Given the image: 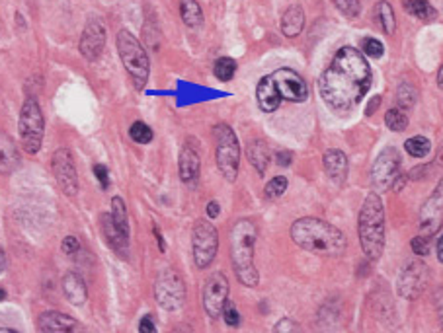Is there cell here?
Listing matches in <instances>:
<instances>
[{"label": "cell", "instance_id": "cell-1", "mask_svg": "<svg viewBox=\"0 0 443 333\" xmlns=\"http://www.w3.org/2000/svg\"><path fill=\"white\" fill-rule=\"evenodd\" d=\"M373 74L364 53L354 47H342L319 80L320 98L328 108L346 113L369 92Z\"/></svg>", "mask_w": 443, "mask_h": 333}, {"label": "cell", "instance_id": "cell-2", "mask_svg": "<svg viewBox=\"0 0 443 333\" xmlns=\"http://www.w3.org/2000/svg\"><path fill=\"white\" fill-rule=\"evenodd\" d=\"M291 240L307 252L328 257H338L346 252L348 240L327 220L305 217L299 218L291 226Z\"/></svg>", "mask_w": 443, "mask_h": 333}, {"label": "cell", "instance_id": "cell-3", "mask_svg": "<svg viewBox=\"0 0 443 333\" xmlns=\"http://www.w3.org/2000/svg\"><path fill=\"white\" fill-rule=\"evenodd\" d=\"M258 238L256 225L248 218H242L231 230V261L234 275L244 287L254 289L260 282L258 269L254 265V246Z\"/></svg>", "mask_w": 443, "mask_h": 333}, {"label": "cell", "instance_id": "cell-4", "mask_svg": "<svg viewBox=\"0 0 443 333\" xmlns=\"http://www.w3.org/2000/svg\"><path fill=\"white\" fill-rule=\"evenodd\" d=\"M359 242L369 260H379L385 250V207L377 193H369L359 210Z\"/></svg>", "mask_w": 443, "mask_h": 333}, {"label": "cell", "instance_id": "cell-5", "mask_svg": "<svg viewBox=\"0 0 443 333\" xmlns=\"http://www.w3.org/2000/svg\"><path fill=\"white\" fill-rule=\"evenodd\" d=\"M117 51L121 57L125 71L133 80V84L137 90H143L151 74V61L149 55L143 49V45L139 43V39L127 29H121L117 34Z\"/></svg>", "mask_w": 443, "mask_h": 333}, {"label": "cell", "instance_id": "cell-6", "mask_svg": "<svg viewBox=\"0 0 443 333\" xmlns=\"http://www.w3.org/2000/svg\"><path fill=\"white\" fill-rule=\"evenodd\" d=\"M18 130H20V140H22L24 150L28 154H37L44 145L45 135V119L41 113V108L36 98H28L20 111V121H18Z\"/></svg>", "mask_w": 443, "mask_h": 333}, {"label": "cell", "instance_id": "cell-7", "mask_svg": "<svg viewBox=\"0 0 443 333\" xmlns=\"http://www.w3.org/2000/svg\"><path fill=\"white\" fill-rule=\"evenodd\" d=\"M213 133H215V143H217L215 158H217L219 172L223 174L227 181H234L239 175L240 166L239 138L227 123H219Z\"/></svg>", "mask_w": 443, "mask_h": 333}, {"label": "cell", "instance_id": "cell-8", "mask_svg": "<svg viewBox=\"0 0 443 333\" xmlns=\"http://www.w3.org/2000/svg\"><path fill=\"white\" fill-rule=\"evenodd\" d=\"M154 298L162 310L176 312L182 308L186 302V285L174 269L160 271L154 281Z\"/></svg>", "mask_w": 443, "mask_h": 333}, {"label": "cell", "instance_id": "cell-9", "mask_svg": "<svg viewBox=\"0 0 443 333\" xmlns=\"http://www.w3.org/2000/svg\"><path fill=\"white\" fill-rule=\"evenodd\" d=\"M194 261L199 269L209 267L219 250V232L209 220H197L191 228Z\"/></svg>", "mask_w": 443, "mask_h": 333}, {"label": "cell", "instance_id": "cell-10", "mask_svg": "<svg viewBox=\"0 0 443 333\" xmlns=\"http://www.w3.org/2000/svg\"><path fill=\"white\" fill-rule=\"evenodd\" d=\"M400 178V154L397 148H385L379 154L377 160L373 162L371 168V183L377 189L379 193H385L389 189L397 185V180Z\"/></svg>", "mask_w": 443, "mask_h": 333}, {"label": "cell", "instance_id": "cell-11", "mask_svg": "<svg viewBox=\"0 0 443 333\" xmlns=\"http://www.w3.org/2000/svg\"><path fill=\"white\" fill-rule=\"evenodd\" d=\"M53 175L57 180L59 188L63 189L66 197H74L79 193V174L74 166V156L69 148H59L51 158Z\"/></svg>", "mask_w": 443, "mask_h": 333}, {"label": "cell", "instance_id": "cell-12", "mask_svg": "<svg viewBox=\"0 0 443 333\" xmlns=\"http://www.w3.org/2000/svg\"><path fill=\"white\" fill-rule=\"evenodd\" d=\"M428 267L418 260L408 261L407 265L402 267L399 275V281H397V287H399V294L407 300H414L424 292L426 285H428Z\"/></svg>", "mask_w": 443, "mask_h": 333}, {"label": "cell", "instance_id": "cell-13", "mask_svg": "<svg viewBox=\"0 0 443 333\" xmlns=\"http://www.w3.org/2000/svg\"><path fill=\"white\" fill-rule=\"evenodd\" d=\"M269 76L276 82V88L279 96H282V100H287V102L293 103H303L309 98L307 82L293 68L284 66V68H277L276 73H272Z\"/></svg>", "mask_w": 443, "mask_h": 333}, {"label": "cell", "instance_id": "cell-14", "mask_svg": "<svg viewBox=\"0 0 443 333\" xmlns=\"http://www.w3.org/2000/svg\"><path fill=\"white\" fill-rule=\"evenodd\" d=\"M227 300H229V281L225 273H213L205 281L204 287V308L211 319H217L223 314Z\"/></svg>", "mask_w": 443, "mask_h": 333}, {"label": "cell", "instance_id": "cell-15", "mask_svg": "<svg viewBox=\"0 0 443 333\" xmlns=\"http://www.w3.org/2000/svg\"><path fill=\"white\" fill-rule=\"evenodd\" d=\"M443 225V180L437 183L434 193L426 199L420 210V232L422 236H434Z\"/></svg>", "mask_w": 443, "mask_h": 333}, {"label": "cell", "instance_id": "cell-16", "mask_svg": "<svg viewBox=\"0 0 443 333\" xmlns=\"http://www.w3.org/2000/svg\"><path fill=\"white\" fill-rule=\"evenodd\" d=\"M104 45H106V28H104V24L100 20H90L84 31H82V36H80V55L86 61H90V63H94L104 53Z\"/></svg>", "mask_w": 443, "mask_h": 333}, {"label": "cell", "instance_id": "cell-17", "mask_svg": "<svg viewBox=\"0 0 443 333\" xmlns=\"http://www.w3.org/2000/svg\"><path fill=\"white\" fill-rule=\"evenodd\" d=\"M100 222H102V234L104 238H106V244H108L119 257L127 260V257H129V236H125L124 232L114 225L111 215H102Z\"/></svg>", "mask_w": 443, "mask_h": 333}, {"label": "cell", "instance_id": "cell-18", "mask_svg": "<svg viewBox=\"0 0 443 333\" xmlns=\"http://www.w3.org/2000/svg\"><path fill=\"white\" fill-rule=\"evenodd\" d=\"M37 329L45 333L73 332V329H76V322L69 314H63V312H44L37 318Z\"/></svg>", "mask_w": 443, "mask_h": 333}, {"label": "cell", "instance_id": "cell-19", "mask_svg": "<svg viewBox=\"0 0 443 333\" xmlns=\"http://www.w3.org/2000/svg\"><path fill=\"white\" fill-rule=\"evenodd\" d=\"M256 100H258V106L264 113H274L279 103H282V96L277 92L276 82L272 76H264L258 82V88H256Z\"/></svg>", "mask_w": 443, "mask_h": 333}, {"label": "cell", "instance_id": "cell-20", "mask_svg": "<svg viewBox=\"0 0 443 333\" xmlns=\"http://www.w3.org/2000/svg\"><path fill=\"white\" fill-rule=\"evenodd\" d=\"M199 168H201V160L197 150H194L191 146H184L182 153H180V160H178V170H180V180L188 185L197 183L199 178Z\"/></svg>", "mask_w": 443, "mask_h": 333}, {"label": "cell", "instance_id": "cell-21", "mask_svg": "<svg viewBox=\"0 0 443 333\" xmlns=\"http://www.w3.org/2000/svg\"><path fill=\"white\" fill-rule=\"evenodd\" d=\"M63 294L65 298L74 306H82L88 300V289L84 279L76 273V271H69L63 277Z\"/></svg>", "mask_w": 443, "mask_h": 333}, {"label": "cell", "instance_id": "cell-22", "mask_svg": "<svg viewBox=\"0 0 443 333\" xmlns=\"http://www.w3.org/2000/svg\"><path fill=\"white\" fill-rule=\"evenodd\" d=\"M18 166H20L18 146L6 133L0 130V174H12Z\"/></svg>", "mask_w": 443, "mask_h": 333}, {"label": "cell", "instance_id": "cell-23", "mask_svg": "<svg viewBox=\"0 0 443 333\" xmlns=\"http://www.w3.org/2000/svg\"><path fill=\"white\" fill-rule=\"evenodd\" d=\"M324 170L334 183H344V180L348 178V156L336 148L327 150L324 153Z\"/></svg>", "mask_w": 443, "mask_h": 333}, {"label": "cell", "instance_id": "cell-24", "mask_svg": "<svg viewBox=\"0 0 443 333\" xmlns=\"http://www.w3.org/2000/svg\"><path fill=\"white\" fill-rule=\"evenodd\" d=\"M305 28V12L301 6H289L282 18V31L285 37H297Z\"/></svg>", "mask_w": 443, "mask_h": 333}, {"label": "cell", "instance_id": "cell-25", "mask_svg": "<svg viewBox=\"0 0 443 333\" xmlns=\"http://www.w3.org/2000/svg\"><path fill=\"white\" fill-rule=\"evenodd\" d=\"M247 156H248V162H250V164L258 170V174H264V172L268 170L269 148L264 140H260V138L250 140V145H248V148H247Z\"/></svg>", "mask_w": 443, "mask_h": 333}, {"label": "cell", "instance_id": "cell-26", "mask_svg": "<svg viewBox=\"0 0 443 333\" xmlns=\"http://www.w3.org/2000/svg\"><path fill=\"white\" fill-rule=\"evenodd\" d=\"M402 6L408 14L414 16L422 22H434L437 18L436 8L432 6L428 0H402Z\"/></svg>", "mask_w": 443, "mask_h": 333}, {"label": "cell", "instance_id": "cell-27", "mask_svg": "<svg viewBox=\"0 0 443 333\" xmlns=\"http://www.w3.org/2000/svg\"><path fill=\"white\" fill-rule=\"evenodd\" d=\"M180 16L188 28H199L204 24V10L197 0H180Z\"/></svg>", "mask_w": 443, "mask_h": 333}, {"label": "cell", "instance_id": "cell-28", "mask_svg": "<svg viewBox=\"0 0 443 333\" xmlns=\"http://www.w3.org/2000/svg\"><path fill=\"white\" fill-rule=\"evenodd\" d=\"M375 20L379 22V26L383 28L385 34L392 36L394 34V28H397V20H394V12H392V6L385 0L377 2L375 6Z\"/></svg>", "mask_w": 443, "mask_h": 333}, {"label": "cell", "instance_id": "cell-29", "mask_svg": "<svg viewBox=\"0 0 443 333\" xmlns=\"http://www.w3.org/2000/svg\"><path fill=\"white\" fill-rule=\"evenodd\" d=\"M111 220L114 225L124 232L125 236H129V215H127V207H125L121 197H114L111 199Z\"/></svg>", "mask_w": 443, "mask_h": 333}, {"label": "cell", "instance_id": "cell-30", "mask_svg": "<svg viewBox=\"0 0 443 333\" xmlns=\"http://www.w3.org/2000/svg\"><path fill=\"white\" fill-rule=\"evenodd\" d=\"M404 148H407V153L410 156H414V158H426L432 150V145H429V140L426 137H412L408 138L407 143H404Z\"/></svg>", "mask_w": 443, "mask_h": 333}, {"label": "cell", "instance_id": "cell-31", "mask_svg": "<svg viewBox=\"0 0 443 333\" xmlns=\"http://www.w3.org/2000/svg\"><path fill=\"white\" fill-rule=\"evenodd\" d=\"M213 73H215V76H217L219 80H223V82H229V80H233L234 74H237V63H234L231 57L217 58V63H215V68H213Z\"/></svg>", "mask_w": 443, "mask_h": 333}, {"label": "cell", "instance_id": "cell-32", "mask_svg": "<svg viewBox=\"0 0 443 333\" xmlns=\"http://www.w3.org/2000/svg\"><path fill=\"white\" fill-rule=\"evenodd\" d=\"M385 125L391 130H394V133H400V130H404L408 127L407 113H404L402 109H397V108L389 109V111H387V116H385Z\"/></svg>", "mask_w": 443, "mask_h": 333}, {"label": "cell", "instance_id": "cell-33", "mask_svg": "<svg viewBox=\"0 0 443 333\" xmlns=\"http://www.w3.org/2000/svg\"><path fill=\"white\" fill-rule=\"evenodd\" d=\"M129 135L137 145H149V143L153 140V129L146 123H143V121H137V123L131 125Z\"/></svg>", "mask_w": 443, "mask_h": 333}, {"label": "cell", "instance_id": "cell-34", "mask_svg": "<svg viewBox=\"0 0 443 333\" xmlns=\"http://www.w3.org/2000/svg\"><path fill=\"white\" fill-rule=\"evenodd\" d=\"M397 100H399L402 108H412L416 100H418V92H416V88L412 86V84L404 82V84H400L399 90H397Z\"/></svg>", "mask_w": 443, "mask_h": 333}, {"label": "cell", "instance_id": "cell-35", "mask_svg": "<svg viewBox=\"0 0 443 333\" xmlns=\"http://www.w3.org/2000/svg\"><path fill=\"white\" fill-rule=\"evenodd\" d=\"M287 189V178L285 175H276L274 180L268 181V185L264 189V193L268 199H279Z\"/></svg>", "mask_w": 443, "mask_h": 333}, {"label": "cell", "instance_id": "cell-36", "mask_svg": "<svg viewBox=\"0 0 443 333\" xmlns=\"http://www.w3.org/2000/svg\"><path fill=\"white\" fill-rule=\"evenodd\" d=\"M334 4L338 6L342 14L348 16V18H356L359 14V10H362L359 0H334Z\"/></svg>", "mask_w": 443, "mask_h": 333}, {"label": "cell", "instance_id": "cell-37", "mask_svg": "<svg viewBox=\"0 0 443 333\" xmlns=\"http://www.w3.org/2000/svg\"><path fill=\"white\" fill-rule=\"evenodd\" d=\"M364 51L367 57H373V58H379L383 53H385V47L383 43L379 41V39H373V37H367L364 41Z\"/></svg>", "mask_w": 443, "mask_h": 333}, {"label": "cell", "instance_id": "cell-38", "mask_svg": "<svg viewBox=\"0 0 443 333\" xmlns=\"http://www.w3.org/2000/svg\"><path fill=\"white\" fill-rule=\"evenodd\" d=\"M221 316L225 318L227 326H231V327L240 326V314H239V310L234 308L233 302H229V300H227V304H225V308H223V314H221Z\"/></svg>", "mask_w": 443, "mask_h": 333}, {"label": "cell", "instance_id": "cell-39", "mask_svg": "<svg viewBox=\"0 0 443 333\" xmlns=\"http://www.w3.org/2000/svg\"><path fill=\"white\" fill-rule=\"evenodd\" d=\"M61 250H63V254H66V255L79 254V250H80L79 238H74V236H66V238L63 240V244H61Z\"/></svg>", "mask_w": 443, "mask_h": 333}, {"label": "cell", "instance_id": "cell-40", "mask_svg": "<svg viewBox=\"0 0 443 333\" xmlns=\"http://www.w3.org/2000/svg\"><path fill=\"white\" fill-rule=\"evenodd\" d=\"M412 250H414L416 255H428L429 254V242L426 240V236H418V238L412 240Z\"/></svg>", "mask_w": 443, "mask_h": 333}, {"label": "cell", "instance_id": "cell-41", "mask_svg": "<svg viewBox=\"0 0 443 333\" xmlns=\"http://www.w3.org/2000/svg\"><path fill=\"white\" fill-rule=\"evenodd\" d=\"M94 174H96V178H98V181H100V185H102V189H108V185H109V172H108V168L104 166V164H96V166H94Z\"/></svg>", "mask_w": 443, "mask_h": 333}, {"label": "cell", "instance_id": "cell-42", "mask_svg": "<svg viewBox=\"0 0 443 333\" xmlns=\"http://www.w3.org/2000/svg\"><path fill=\"white\" fill-rule=\"evenodd\" d=\"M139 332L141 333H154L156 332V326H154V322L151 316H145V318L141 319V324H139Z\"/></svg>", "mask_w": 443, "mask_h": 333}, {"label": "cell", "instance_id": "cell-43", "mask_svg": "<svg viewBox=\"0 0 443 333\" xmlns=\"http://www.w3.org/2000/svg\"><path fill=\"white\" fill-rule=\"evenodd\" d=\"M285 329H299V326L295 322H291L289 318H284L276 326V332H285Z\"/></svg>", "mask_w": 443, "mask_h": 333}, {"label": "cell", "instance_id": "cell-44", "mask_svg": "<svg viewBox=\"0 0 443 333\" xmlns=\"http://www.w3.org/2000/svg\"><path fill=\"white\" fill-rule=\"evenodd\" d=\"M291 160H293V154L287 153V150H279V153H277V164H279V166H289Z\"/></svg>", "mask_w": 443, "mask_h": 333}, {"label": "cell", "instance_id": "cell-45", "mask_svg": "<svg viewBox=\"0 0 443 333\" xmlns=\"http://www.w3.org/2000/svg\"><path fill=\"white\" fill-rule=\"evenodd\" d=\"M219 212H221V209H219L217 201H211V203L207 205V215H209V218H217Z\"/></svg>", "mask_w": 443, "mask_h": 333}, {"label": "cell", "instance_id": "cell-46", "mask_svg": "<svg viewBox=\"0 0 443 333\" xmlns=\"http://www.w3.org/2000/svg\"><path fill=\"white\" fill-rule=\"evenodd\" d=\"M379 103H381V98H379V96H375V98L371 100L369 106H367V111H365V113H367V116H373V111L377 109Z\"/></svg>", "mask_w": 443, "mask_h": 333}, {"label": "cell", "instance_id": "cell-47", "mask_svg": "<svg viewBox=\"0 0 443 333\" xmlns=\"http://www.w3.org/2000/svg\"><path fill=\"white\" fill-rule=\"evenodd\" d=\"M437 260L443 263V234L439 236V240H437Z\"/></svg>", "mask_w": 443, "mask_h": 333}, {"label": "cell", "instance_id": "cell-48", "mask_svg": "<svg viewBox=\"0 0 443 333\" xmlns=\"http://www.w3.org/2000/svg\"><path fill=\"white\" fill-rule=\"evenodd\" d=\"M4 269H6V254L0 250V273H4Z\"/></svg>", "mask_w": 443, "mask_h": 333}, {"label": "cell", "instance_id": "cell-49", "mask_svg": "<svg viewBox=\"0 0 443 333\" xmlns=\"http://www.w3.org/2000/svg\"><path fill=\"white\" fill-rule=\"evenodd\" d=\"M437 84H439V88H443V66L439 68V73H437Z\"/></svg>", "mask_w": 443, "mask_h": 333}, {"label": "cell", "instance_id": "cell-50", "mask_svg": "<svg viewBox=\"0 0 443 333\" xmlns=\"http://www.w3.org/2000/svg\"><path fill=\"white\" fill-rule=\"evenodd\" d=\"M4 298H6V290H4V289H0V302H2V300H4Z\"/></svg>", "mask_w": 443, "mask_h": 333}, {"label": "cell", "instance_id": "cell-51", "mask_svg": "<svg viewBox=\"0 0 443 333\" xmlns=\"http://www.w3.org/2000/svg\"><path fill=\"white\" fill-rule=\"evenodd\" d=\"M439 319H442V326H443V302L439 304Z\"/></svg>", "mask_w": 443, "mask_h": 333}]
</instances>
